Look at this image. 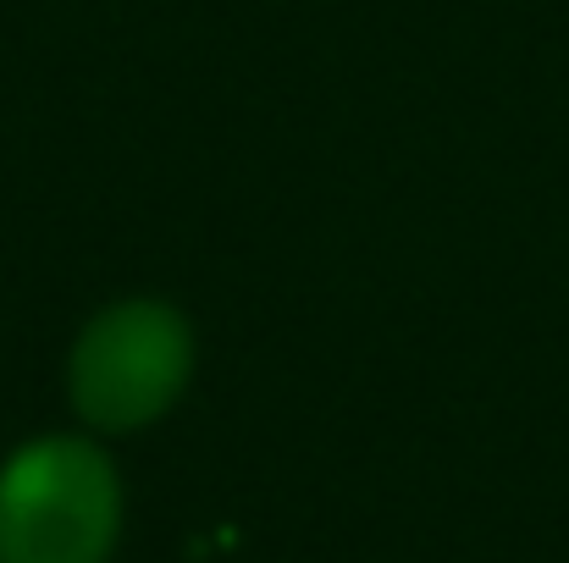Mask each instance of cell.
Returning <instances> with one entry per match:
<instances>
[{
    "label": "cell",
    "instance_id": "1",
    "mask_svg": "<svg viewBox=\"0 0 569 563\" xmlns=\"http://www.w3.org/2000/svg\"><path fill=\"white\" fill-rule=\"evenodd\" d=\"M122 481L83 436H39L0 464V563H106Z\"/></svg>",
    "mask_w": 569,
    "mask_h": 563
},
{
    "label": "cell",
    "instance_id": "2",
    "mask_svg": "<svg viewBox=\"0 0 569 563\" xmlns=\"http://www.w3.org/2000/svg\"><path fill=\"white\" fill-rule=\"evenodd\" d=\"M193 371L189 321L161 299H128L100 310L67 360L72 409L100 431H139L161 420Z\"/></svg>",
    "mask_w": 569,
    "mask_h": 563
}]
</instances>
